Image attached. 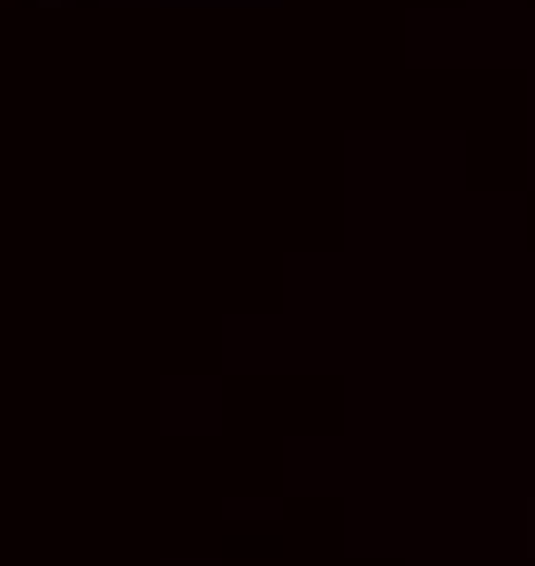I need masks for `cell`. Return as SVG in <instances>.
<instances>
[{
    "label": "cell",
    "mask_w": 535,
    "mask_h": 566,
    "mask_svg": "<svg viewBox=\"0 0 535 566\" xmlns=\"http://www.w3.org/2000/svg\"><path fill=\"white\" fill-rule=\"evenodd\" d=\"M46 8H54V0H46Z\"/></svg>",
    "instance_id": "cell-1"
}]
</instances>
